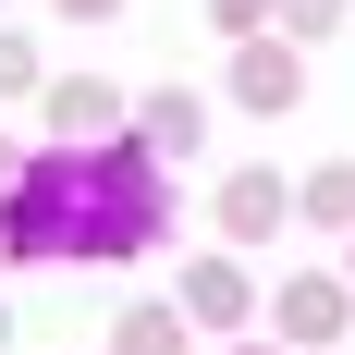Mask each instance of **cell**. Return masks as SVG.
<instances>
[{
  "instance_id": "6da1fadb",
  "label": "cell",
  "mask_w": 355,
  "mask_h": 355,
  "mask_svg": "<svg viewBox=\"0 0 355 355\" xmlns=\"http://www.w3.org/2000/svg\"><path fill=\"white\" fill-rule=\"evenodd\" d=\"M12 257H147L159 245V147H49L25 159L12 209H0Z\"/></svg>"
},
{
  "instance_id": "9a60e30c",
  "label": "cell",
  "mask_w": 355,
  "mask_h": 355,
  "mask_svg": "<svg viewBox=\"0 0 355 355\" xmlns=\"http://www.w3.org/2000/svg\"><path fill=\"white\" fill-rule=\"evenodd\" d=\"M0 343H12V306H0Z\"/></svg>"
},
{
  "instance_id": "8992f818",
  "label": "cell",
  "mask_w": 355,
  "mask_h": 355,
  "mask_svg": "<svg viewBox=\"0 0 355 355\" xmlns=\"http://www.w3.org/2000/svg\"><path fill=\"white\" fill-rule=\"evenodd\" d=\"M270 319H282V343H331V331H343V294H331V282H282Z\"/></svg>"
},
{
  "instance_id": "5b68a950",
  "label": "cell",
  "mask_w": 355,
  "mask_h": 355,
  "mask_svg": "<svg viewBox=\"0 0 355 355\" xmlns=\"http://www.w3.org/2000/svg\"><path fill=\"white\" fill-rule=\"evenodd\" d=\"M135 123H147V147H159V159H196V135H209V98H196V86H159Z\"/></svg>"
},
{
  "instance_id": "5bb4252c",
  "label": "cell",
  "mask_w": 355,
  "mask_h": 355,
  "mask_svg": "<svg viewBox=\"0 0 355 355\" xmlns=\"http://www.w3.org/2000/svg\"><path fill=\"white\" fill-rule=\"evenodd\" d=\"M12 184H25V147H12V135H0V196H12Z\"/></svg>"
},
{
  "instance_id": "4fadbf2b",
  "label": "cell",
  "mask_w": 355,
  "mask_h": 355,
  "mask_svg": "<svg viewBox=\"0 0 355 355\" xmlns=\"http://www.w3.org/2000/svg\"><path fill=\"white\" fill-rule=\"evenodd\" d=\"M49 12H62V25H98V12H123V0H49Z\"/></svg>"
},
{
  "instance_id": "277c9868",
  "label": "cell",
  "mask_w": 355,
  "mask_h": 355,
  "mask_svg": "<svg viewBox=\"0 0 355 355\" xmlns=\"http://www.w3.org/2000/svg\"><path fill=\"white\" fill-rule=\"evenodd\" d=\"M233 98H245V110H294V98H306V62H294V49H270V37H257L245 62H233Z\"/></svg>"
},
{
  "instance_id": "9c48e42d",
  "label": "cell",
  "mask_w": 355,
  "mask_h": 355,
  "mask_svg": "<svg viewBox=\"0 0 355 355\" xmlns=\"http://www.w3.org/2000/svg\"><path fill=\"white\" fill-rule=\"evenodd\" d=\"M306 220H355V159H331V172L306 184Z\"/></svg>"
},
{
  "instance_id": "3957f363",
  "label": "cell",
  "mask_w": 355,
  "mask_h": 355,
  "mask_svg": "<svg viewBox=\"0 0 355 355\" xmlns=\"http://www.w3.org/2000/svg\"><path fill=\"white\" fill-rule=\"evenodd\" d=\"M49 123H62V147H98L110 123H123V86H98V73H62V86H49Z\"/></svg>"
},
{
  "instance_id": "52a82bcc",
  "label": "cell",
  "mask_w": 355,
  "mask_h": 355,
  "mask_svg": "<svg viewBox=\"0 0 355 355\" xmlns=\"http://www.w3.org/2000/svg\"><path fill=\"white\" fill-rule=\"evenodd\" d=\"M184 294H196V319H245V270H233V257H196Z\"/></svg>"
},
{
  "instance_id": "30bf717a",
  "label": "cell",
  "mask_w": 355,
  "mask_h": 355,
  "mask_svg": "<svg viewBox=\"0 0 355 355\" xmlns=\"http://www.w3.org/2000/svg\"><path fill=\"white\" fill-rule=\"evenodd\" d=\"M0 86H37V49H25V37H0Z\"/></svg>"
},
{
  "instance_id": "7a4b0ae2",
  "label": "cell",
  "mask_w": 355,
  "mask_h": 355,
  "mask_svg": "<svg viewBox=\"0 0 355 355\" xmlns=\"http://www.w3.org/2000/svg\"><path fill=\"white\" fill-rule=\"evenodd\" d=\"M294 209H306V196H282V172H233L220 184V233H233V245H270Z\"/></svg>"
},
{
  "instance_id": "8fae6325",
  "label": "cell",
  "mask_w": 355,
  "mask_h": 355,
  "mask_svg": "<svg viewBox=\"0 0 355 355\" xmlns=\"http://www.w3.org/2000/svg\"><path fill=\"white\" fill-rule=\"evenodd\" d=\"M209 12H220L233 37H257V12H282V0H209Z\"/></svg>"
},
{
  "instance_id": "2e32d148",
  "label": "cell",
  "mask_w": 355,
  "mask_h": 355,
  "mask_svg": "<svg viewBox=\"0 0 355 355\" xmlns=\"http://www.w3.org/2000/svg\"><path fill=\"white\" fill-rule=\"evenodd\" d=\"M245 355H270V343H245Z\"/></svg>"
},
{
  "instance_id": "ba28073f",
  "label": "cell",
  "mask_w": 355,
  "mask_h": 355,
  "mask_svg": "<svg viewBox=\"0 0 355 355\" xmlns=\"http://www.w3.org/2000/svg\"><path fill=\"white\" fill-rule=\"evenodd\" d=\"M110 343H123V355H184V319H172V306H123Z\"/></svg>"
},
{
  "instance_id": "7c38bea8",
  "label": "cell",
  "mask_w": 355,
  "mask_h": 355,
  "mask_svg": "<svg viewBox=\"0 0 355 355\" xmlns=\"http://www.w3.org/2000/svg\"><path fill=\"white\" fill-rule=\"evenodd\" d=\"M294 12V37H331V12H343V0H282Z\"/></svg>"
}]
</instances>
